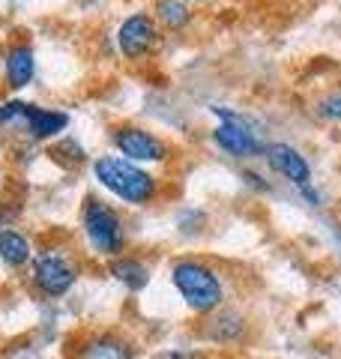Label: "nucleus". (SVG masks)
Masks as SVG:
<instances>
[{
    "label": "nucleus",
    "mask_w": 341,
    "mask_h": 359,
    "mask_svg": "<svg viewBox=\"0 0 341 359\" xmlns=\"http://www.w3.org/2000/svg\"><path fill=\"white\" fill-rule=\"evenodd\" d=\"M93 174L108 192H114L120 201L135 207L153 201L159 192V183L153 174H147L144 168H138L129 159H120V156H102V159H96Z\"/></svg>",
    "instance_id": "nucleus-1"
},
{
    "label": "nucleus",
    "mask_w": 341,
    "mask_h": 359,
    "mask_svg": "<svg viewBox=\"0 0 341 359\" xmlns=\"http://www.w3.org/2000/svg\"><path fill=\"white\" fill-rule=\"evenodd\" d=\"M170 282L180 290V297L186 299V306L198 314L215 311L225 299L222 278L215 276V269L201 261H177L170 269Z\"/></svg>",
    "instance_id": "nucleus-2"
},
{
    "label": "nucleus",
    "mask_w": 341,
    "mask_h": 359,
    "mask_svg": "<svg viewBox=\"0 0 341 359\" xmlns=\"http://www.w3.org/2000/svg\"><path fill=\"white\" fill-rule=\"evenodd\" d=\"M213 114L219 117L222 123L213 129V141L215 147L225 150L227 156H234V159H248V156H264L267 144L258 138V132L252 129V123H248L243 114H236V111L225 108V105H215Z\"/></svg>",
    "instance_id": "nucleus-3"
},
{
    "label": "nucleus",
    "mask_w": 341,
    "mask_h": 359,
    "mask_svg": "<svg viewBox=\"0 0 341 359\" xmlns=\"http://www.w3.org/2000/svg\"><path fill=\"white\" fill-rule=\"evenodd\" d=\"M84 233L99 255H120L123 245H126L120 216L96 198H90L84 207Z\"/></svg>",
    "instance_id": "nucleus-4"
},
{
    "label": "nucleus",
    "mask_w": 341,
    "mask_h": 359,
    "mask_svg": "<svg viewBox=\"0 0 341 359\" xmlns=\"http://www.w3.org/2000/svg\"><path fill=\"white\" fill-rule=\"evenodd\" d=\"M114 147H117L129 162H165L168 159V144L156 138L153 132L141 126H120L114 132Z\"/></svg>",
    "instance_id": "nucleus-5"
},
{
    "label": "nucleus",
    "mask_w": 341,
    "mask_h": 359,
    "mask_svg": "<svg viewBox=\"0 0 341 359\" xmlns=\"http://www.w3.org/2000/svg\"><path fill=\"white\" fill-rule=\"evenodd\" d=\"M159 39V30H156V21L147 15V13H135L120 25L117 30V45L123 51V57L129 60H141L153 51V45Z\"/></svg>",
    "instance_id": "nucleus-6"
},
{
    "label": "nucleus",
    "mask_w": 341,
    "mask_h": 359,
    "mask_svg": "<svg viewBox=\"0 0 341 359\" xmlns=\"http://www.w3.org/2000/svg\"><path fill=\"white\" fill-rule=\"evenodd\" d=\"M264 159L267 165L272 168L276 174H281L284 180H290L293 186H309L312 183V165L309 159L297 150V147H290V144H267V150H264Z\"/></svg>",
    "instance_id": "nucleus-7"
},
{
    "label": "nucleus",
    "mask_w": 341,
    "mask_h": 359,
    "mask_svg": "<svg viewBox=\"0 0 341 359\" xmlns=\"http://www.w3.org/2000/svg\"><path fill=\"white\" fill-rule=\"evenodd\" d=\"M36 287L48 297H63L75 285V269L66 264L63 255H39L36 269H33Z\"/></svg>",
    "instance_id": "nucleus-8"
},
{
    "label": "nucleus",
    "mask_w": 341,
    "mask_h": 359,
    "mask_svg": "<svg viewBox=\"0 0 341 359\" xmlns=\"http://www.w3.org/2000/svg\"><path fill=\"white\" fill-rule=\"evenodd\" d=\"M33 72H36V57H33V48L30 45H15V48H9L6 54V81L9 87H27Z\"/></svg>",
    "instance_id": "nucleus-9"
},
{
    "label": "nucleus",
    "mask_w": 341,
    "mask_h": 359,
    "mask_svg": "<svg viewBox=\"0 0 341 359\" xmlns=\"http://www.w3.org/2000/svg\"><path fill=\"white\" fill-rule=\"evenodd\" d=\"M25 120H27V129H30L33 138H51V135L63 132L69 126V117H66L63 111H48V108H39V105H27Z\"/></svg>",
    "instance_id": "nucleus-10"
},
{
    "label": "nucleus",
    "mask_w": 341,
    "mask_h": 359,
    "mask_svg": "<svg viewBox=\"0 0 341 359\" xmlns=\"http://www.w3.org/2000/svg\"><path fill=\"white\" fill-rule=\"evenodd\" d=\"M207 335H210L213 341H219V344H234V341H240L243 335H246V320H243V314H236V311H219V314H215V318L210 320Z\"/></svg>",
    "instance_id": "nucleus-11"
},
{
    "label": "nucleus",
    "mask_w": 341,
    "mask_h": 359,
    "mask_svg": "<svg viewBox=\"0 0 341 359\" xmlns=\"http://www.w3.org/2000/svg\"><path fill=\"white\" fill-rule=\"evenodd\" d=\"M78 359H135V353L117 335H96V339H90L84 344V351Z\"/></svg>",
    "instance_id": "nucleus-12"
},
{
    "label": "nucleus",
    "mask_w": 341,
    "mask_h": 359,
    "mask_svg": "<svg viewBox=\"0 0 341 359\" xmlns=\"http://www.w3.org/2000/svg\"><path fill=\"white\" fill-rule=\"evenodd\" d=\"M111 276L126 285L129 290H141L147 282H150V269H147L141 261H135V257H120V261H114Z\"/></svg>",
    "instance_id": "nucleus-13"
},
{
    "label": "nucleus",
    "mask_w": 341,
    "mask_h": 359,
    "mask_svg": "<svg viewBox=\"0 0 341 359\" xmlns=\"http://www.w3.org/2000/svg\"><path fill=\"white\" fill-rule=\"evenodd\" d=\"M0 257L9 264V266H21L30 261V243L21 237L18 231H0Z\"/></svg>",
    "instance_id": "nucleus-14"
},
{
    "label": "nucleus",
    "mask_w": 341,
    "mask_h": 359,
    "mask_svg": "<svg viewBox=\"0 0 341 359\" xmlns=\"http://www.w3.org/2000/svg\"><path fill=\"white\" fill-rule=\"evenodd\" d=\"M156 18L162 21L165 27L180 30V27H186L192 21V9L183 4V0H159L156 4Z\"/></svg>",
    "instance_id": "nucleus-15"
},
{
    "label": "nucleus",
    "mask_w": 341,
    "mask_h": 359,
    "mask_svg": "<svg viewBox=\"0 0 341 359\" xmlns=\"http://www.w3.org/2000/svg\"><path fill=\"white\" fill-rule=\"evenodd\" d=\"M51 156H54V159H60L63 165H81V162L87 159V156H84V150L78 147L75 141H69V138L57 144V147L51 150Z\"/></svg>",
    "instance_id": "nucleus-16"
},
{
    "label": "nucleus",
    "mask_w": 341,
    "mask_h": 359,
    "mask_svg": "<svg viewBox=\"0 0 341 359\" xmlns=\"http://www.w3.org/2000/svg\"><path fill=\"white\" fill-rule=\"evenodd\" d=\"M317 114L326 117V120H341V96L321 99V105H317Z\"/></svg>",
    "instance_id": "nucleus-17"
},
{
    "label": "nucleus",
    "mask_w": 341,
    "mask_h": 359,
    "mask_svg": "<svg viewBox=\"0 0 341 359\" xmlns=\"http://www.w3.org/2000/svg\"><path fill=\"white\" fill-rule=\"evenodd\" d=\"M25 111H27L25 102H6V105H0V123H15L18 117H25Z\"/></svg>",
    "instance_id": "nucleus-18"
},
{
    "label": "nucleus",
    "mask_w": 341,
    "mask_h": 359,
    "mask_svg": "<svg viewBox=\"0 0 341 359\" xmlns=\"http://www.w3.org/2000/svg\"><path fill=\"white\" fill-rule=\"evenodd\" d=\"M243 177H246V183L252 186V189H260V192H269V183H264V177H260V174H255V171H243Z\"/></svg>",
    "instance_id": "nucleus-19"
},
{
    "label": "nucleus",
    "mask_w": 341,
    "mask_h": 359,
    "mask_svg": "<svg viewBox=\"0 0 341 359\" xmlns=\"http://www.w3.org/2000/svg\"><path fill=\"white\" fill-rule=\"evenodd\" d=\"M300 195H302V201H309L312 207H321V195H317V189L309 183V186H300Z\"/></svg>",
    "instance_id": "nucleus-20"
},
{
    "label": "nucleus",
    "mask_w": 341,
    "mask_h": 359,
    "mask_svg": "<svg viewBox=\"0 0 341 359\" xmlns=\"http://www.w3.org/2000/svg\"><path fill=\"white\" fill-rule=\"evenodd\" d=\"M159 359H198V353H192V351H168Z\"/></svg>",
    "instance_id": "nucleus-21"
},
{
    "label": "nucleus",
    "mask_w": 341,
    "mask_h": 359,
    "mask_svg": "<svg viewBox=\"0 0 341 359\" xmlns=\"http://www.w3.org/2000/svg\"><path fill=\"white\" fill-rule=\"evenodd\" d=\"M198 4H203V0H198Z\"/></svg>",
    "instance_id": "nucleus-22"
}]
</instances>
